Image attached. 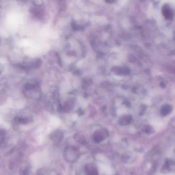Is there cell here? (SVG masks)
Masks as SVG:
<instances>
[{
    "instance_id": "obj_1",
    "label": "cell",
    "mask_w": 175,
    "mask_h": 175,
    "mask_svg": "<svg viewBox=\"0 0 175 175\" xmlns=\"http://www.w3.org/2000/svg\"><path fill=\"white\" fill-rule=\"evenodd\" d=\"M162 13L165 18L167 19H172L174 16V12L167 5H165L162 8Z\"/></svg>"
},
{
    "instance_id": "obj_2",
    "label": "cell",
    "mask_w": 175,
    "mask_h": 175,
    "mask_svg": "<svg viewBox=\"0 0 175 175\" xmlns=\"http://www.w3.org/2000/svg\"><path fill=\"white\" fill-rule=\"evenodd\" d=\"M89 175H97L96 174V171L94 168H90V169L88 170Z\"/></svg>"
},
{
    "instance_id": "obj_3",
    "label": "cell",
    "mask_w": 175,
    "mask_h": 175,
    "mask_svg": "<svg viewBox=\"0 0 175 175\" xmlns=\"http://www.w3.org/2000/svg\"><path fill=\"white\" fill-rule=\"evenodd\" d=\"M3 67L1 65H0V74L2 73V72H3Z\"/></svg>"
}]
</instances>
